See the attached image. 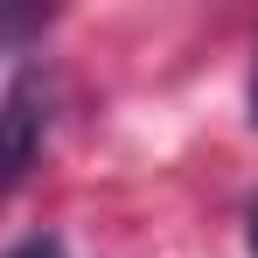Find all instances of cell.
I'll use <instances>...</instances> for the list:
<instances>
[{
    "label": "cell",
    "instance_id": "277c9868",
    "mask_svg": "<svg viewBox=\"0 0 258 258\" xmlns=\"http://www.w3.org/2000/svg\"><path fill=\"white\" fill-rule=\"evenodd\" d=\"M244 244H251V258H258V196H251V210H244Z\"/></svg>",
    "mask_w": 258,
    "mask_h": 258
},
{
    "label": "cell",
    "instance_id": "5b68a950",
    "mask_svg": "<svg viewBox=\"0 0 258 258\" xmlns=\"http://www.w3.org/2000/svg\"><path fill=\"white\" fill-rule=\"evenodd\" d=\"M251 126H258V63H251Z\"/></svg>",
    "mask_w": 258,
    "mask_h": 258
},
{
    "label": "cell",
    "instance_id": "3957f363",
    "mask_svg": "<svg viewBox=\"0 0 258 258\" xmlns=\"http://www.w3.org/2000/svg\"><path fill=\"white\" fill-rule=\"evenodd\" d=\"M0 258H70V244H63V230H35V237H21V244H7Z\"/></svg>",
    "mask_w": 258,
    "mask_h": 258
},
{
    "label": "cell",
    "instance_id": "6da1fadb",
    "mask_svg": "<svg viewBox=\"0 0 258 258\" xmlns=\"http://www.w3.org/2000/svg\"><path fill=\"white\" fill-rule=\"evenodd\" d=\"M42 140H49V77L28 63V70H14V84L0 91V196L35 168Z\"/></svg>",
    "mask_w": 258,
    "mask_h": 258
},
{
    "label": "cell",
    "instance_id": "7a4b0ae2",
    "mask_svg": "<svg viewBox=\"0 0 258 258\" xmlns=\"http://www.w3.org/2000/svg\"><path fill=\"white\" fill-rule=\"evenodd\" d=\"M49 21H56L49 7H0V56H7V49H21V42H35Z\"/></svg>",
    "mask_w": 258,
    "mask_h": 258
}]
</instances>
